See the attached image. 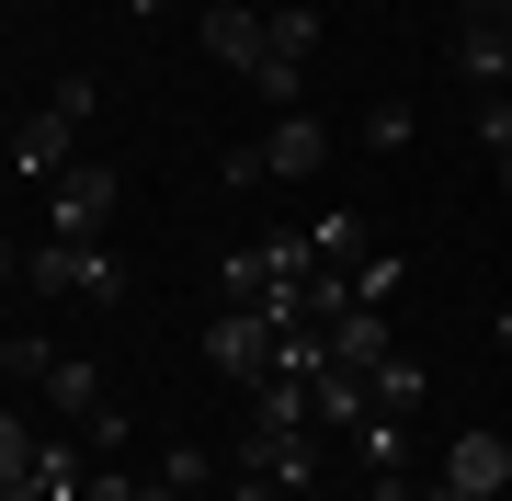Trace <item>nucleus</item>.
Listing matches in <instances>:
<instances>
[{
    "mask_svg": "<svg viewBox=\"0 0 512 501\" xmlns=\"http://www.w3.org/2000/svg\"><path fill=\"white\" fill-rule=\"evenodd\" d=\"M35 376H46V399L80 422V445H126V410L103 399V365H80V353H46Z\"/></svg>",
    "mask_w": 512,
    "mask_h": 501,
    "instance_id": "39448f33",
    "label": "nucleus"
},
{
    "mask_svg": "<svg viewBox=\"0 0 512 501\" xmlns=\"http://www.w3.org/2000/svg\"><path fill=\"white\" fill-rule=\"evenodd\" d=\"M421 388H433V376H421L410 353H387V365H376V410H399V422L421 410Z\"/></svg>",
    "mask_w": 512,
    "mask_h": 501,
    "instance_id": "dca6fc26",
    "label": "nucleus"
},
{
    "mask_svg": "<svg viewBox=\"0 0 512 501\" xmlns=\"http://www.w3.org/2000/svg\"><path fill=\"white\" fill-rule=\"evenodd\" d=\"M46 194H57V240H103V228H114V171L103 160H69Z\"/></svg>",
    "mask_w": 512,
    "mask_h": 501,
    "instance_id": "6e6552de",
    "label": "nucleus"
},
{
    "mask_svg": "<svg viewBox=\"0 0 512 501\" xmlns=\"http://www.w3.org/2000/svg\"><path fill=\"white\" fill-rule=\"evenodd\" d=\"M444 479H456L467 501H490V490H512V445L501 433H456V445H444Z\"/></svg>",
    "mask_w": 512,
    "mask_h": 501,
    "instance_id": "f8f14e48",
    "label": "nucleus"
},
{
    "mask_svg": "<svg viewBox=\"0 0 512 501\" xmlns=\"http://www.w3.org/2000/svg\"><path fill=\"white\" fill-rule=\"evenodd\" d=\"M80 501H137V479H114V467H103V479H92V490H80Z\"/></svg>",
    "mask_w": 512,
    "mask_h": 501,
    "instance_id": "6ab92c4d",
    "label": "nucleus"
},
{
    "mask_svg": "<svg viewBox=\"0 0 512 501\" xmlns=\"http://www.w3.org/2000/svg\"><path fill=\"white\" fill-rule=\"evenodd\" d=\"M308 240H319V262H365V217L330 205V217H308Z\"/></svg>",
    "mask_w": 512,
    "mask_h": 501,
    "instance_id": "2eb2a0df",
    "label": "nucleus"
},
{
    "mask_svg": "<svg viewBox=\"0 0 512 501\" xmlns=\"http://www.w3.org/2000/svg\"><path fill=\"white\" fill-rule=\"evenodd\" d=\"M501 183H512V149H501Z\"/></svg>",
    "mask_w": 512,
    "mask_h": 501,
    "instance_id": "5701e85b",
    "label": "nucleus"
},
{
    "mask_svg": "<svg viewBox=\"0 0 512 501\" xmlns=\"http://www.w3.org/2000/svg\"><path fill=\"white\" fill-rule=\"evenodd\" d=\"M80 490H92V467H80V445L57 433V445H35V467H23L0 501H80Z\"/></svg>",
    "mask_w": 512,
    "mask_h": 501,
    "instance_id": "9b49d317",
    "label": "nucleus"
},
{
    "mask_svg": "<svg viewBox=\"0 0 512 501\" xmlns=\"http://www.w3.org/2000/svg\"><path fill=\"white\" fill-rule=\"evenodd\" d=\"M319 160H330V126L296 103V114H274V137L228 149V183H239V194H251V183H296V171H319Z\"/></svg>",
    "mask_w": 512,
    "mask_h": 501,
    "instance_id": "f03ea898",
    "label": "nucleus"
},
{
    "mask_svg": "<svg viewBox=\"0 0 512 501\" xmlns=\"http://www.w3.org/2000/svg\"><path fill=\"white\" fill-rule=\"evenodd\" d=\"M239 467H251V479H274V490H319V445H308V422H262V410H251Z\"/></svg>",
    "mask_w": 512,
    "mask_h": 501,
    "instance_id": "0eeeda50",
    "label": "nucleus"
},
{
    "mask_svg": "<svg viewBox=\"0 0 512 501\" xmlns=\"http://www.w3.org/2000/svg\"><path fill=\"white\" fill-rule=\"evenodd\" d=\"M410 501H467V490H456V479H433V490H410Z\"/></svg>",
    "mask_w": 512,
    "mask_h": 501,
    "instance_id": "412c9836",
    "label": "nucleus"
},
{
    "mask_svg": "<svg viewBox=\"0 0 512 501\" xmlns=\"http://www.w3.org/2000/svg\"><path fill=\"white\" fill-rule=\"evenodd\" d=\"M205 479H217V456H205V445H171V456H160V490H171V501H194Z\"/></svg>",
    "mask_w": 512,
    "mask_h": 501,
    "instance_id": "f3484780",
    "label": "nucleus"
},
{
    "mask_svg": "<svg viewBox=\"0 0 512 501\" xmlns=\"http://www.w3.org/2000/svg\"><path fill=\"white\" fill-rule=\"evenodd\" d=\"M23 285L35 297H126V274H114V251L103 240H46V251H23Z\"/></svg>",
    "mask_w": 512,
    "mask_h": 501,
    "instance_id": "7ed1b4c3",
    "label": "nucleus"
},
{
    "mask_svg": "<svg viewBox=\"0 0 512 501\" xmlns=\"http://www.w3.org/2000/svg\"><path fill=\"white\" fill-rule=\"evenodd\" d=\"M35 445H46V433H35V422H23V410H0V490H12V479H23V467H35Z\"/></svg>",
    "mask_w": 512,
    "mask_h": 501,
    "instance_id": "a211bd4d",
    "label": "nucleus"
},
{
    "mask_svg": "<svg viewBox=\"0 0 512 501\" xmlns=\"http://www.w3.org/2000/svg\"><path fill=\"white\" fill-rule=\"evenodd\" d=\"M194 35H205V57H228V69H239V80H251V69H262V12H239V0H217V12H205V23H194Z\"/></svg>",
    "mask_w": 512,
    "mask_h": 501,
    "instance_id": "4468645a",
    "label": "nucleus"
},
{
    "mask_svg": "<svg viewBox=\"0 0 512 501\" xmlns=\"http://www.w3.org/2000/svg\"><path fill=\"white\" fill-rule=\"evenodd\" d=\"M126 12H160V0H126Z\"/></svg>",
    "mask_w": 512,
    "mask_h": 501,
    "instance_id": "4be33fe9",
    "label": "nucleus"
},
{
    "mask_svg": "<svg viewBox=\"0 0 512 501\" xmlns=\"http://www.w3.org/2000/svg\"><path fill=\"white\" fill-rule=\"evenodd\" d=\"M456 80H467L478 103L512 92V35H501V23H456Z\"/></svg>",
    "mask_w": 512,
    "mask_h": 501,
    "instance_id": "9d476101",
    "label": "nucleus"
},
{
    "mask_svg": "<svg viewBox=\"0 0 512 501\" xmlns=\"http://www.w3.org/2000/svg\"><path fill=\"white\" fill-rule=\"evenodd\" d=\"M387 353H399V331H387V308H353V319H330V365H353V376H376Z\"/></svg>",
    "mask_w": 512,
    "mask_h": 501,
    "instance_id": "ddd939ff",
    "label": "nucleus"
},
{
    "mask_svg": "<svg viewBox=\"0 0 512 501\" xmlns=\"http://www.w3.org/2000/svg\"><path fill=\"white\" fill-rule=\"evenodd\" d=\"M274 308H217V319H205V365H217L228 376V388H262V376H274Z\"/></svg>",
    "mask_w": 512,
    "mask_h": 501,
    "instance_id": "20e7f679",
    "label": "nucleus"
},
{
    "mask_svg": "<svg viewBox=\"0 0 512 501\" xmlns=\"http://www.w3.org/2000/svg\"><path fill=\"white\" fill-rule=\"evenodd\" d=\"M308 422H319V433H365V422H376V376L319 365V376H308Z\"/></svg>",
    "mask_w": 512,
    "mask_h": 501,
    "instance_id": "1a4fd4ad",
    "label": "nucleus"
},
{
    "mask_svg": "<svg viewBox=\"0 0 512 501\" xmlns=\"http://www.w3.org/2000/svg\"><path fill=\"white\" fill-rule=\"evenodd\" d=\"M92 103H103L92 80H57V103L12 126V171H23V183H57V171L80 160V126H92Z\"/></svg>",
    "mask_w": 512,
    "mask_h": 501,
    "instance_id": "f257e3e1",
    "label": "nucleus"
},
{
    "mask_svg": "<svg viewBox=\"0 0 512 501\" xmlns=\"http://www.w3.org/2000/svg\"><path fill=\"white\" fill-rule=\"evenodd\" d=\"M0 285H23V240H0Z\"/></svg>",
    "mask_w": 512,
    "mask_h": 501,
    "instance_id": "aec40b11",
    "label": "nucleus"
},
{
    "mask_svg": "<svg viewBox=\"0 0 512 501\" xmlns=\"http://www.w3.org/2000/svg\"><path fill=\"white\" fill-rule=\"evenodd\" d=\"M308 57H319V12H262V69H251V92L296 114V80H308Z\"/></svg>",
    "mask_w": 512,
    "mask_h": 501,
    "instance_id": "423d86ee",
    "label": "nucleus"
},
{
    "mask_svg": "<svg viewBox=\"0 0 512 501\" xmlns=\"http://www.w3.org/2000/svg\"><path fill=\"white\" fill-rule=\"evenodd\" d=\"M501 342H512V308H501Z\"/></svg>",
    "mask_w": 512,
    "mask_h": 501,
    "instance_id": "b1692460",
    "label": "nucleus"
}]
</instances>
